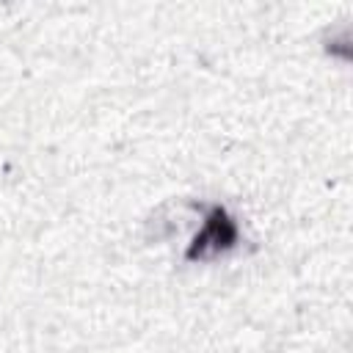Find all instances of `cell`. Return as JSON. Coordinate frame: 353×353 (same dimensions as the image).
<instances>
[{"label":"cell","instance_id":"cell-1","mask_svg":"<svg viewBox=\"0 0 353 353\" xmlns=\"http://www.w3.org/2000/svg\"><path fill=\"white\" fill-rule=\"evenodd\" d=\"M237 223L234 218L223 210V207H210L207 210V218H204V226L201 232L193 237L190 248H188V259H210V256H218L229 248H234L237 243Z\"/></svg>","mask_w":353,"mask_h":353}]
</instances>
